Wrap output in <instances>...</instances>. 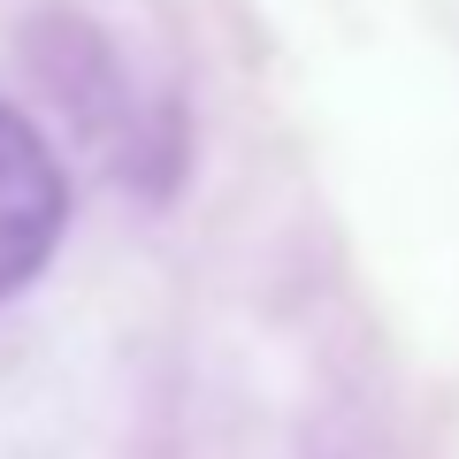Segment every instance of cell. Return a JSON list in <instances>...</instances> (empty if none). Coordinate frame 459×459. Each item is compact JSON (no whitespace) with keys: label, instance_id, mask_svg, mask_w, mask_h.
Returning <instances> with one entry per match:
<instances>
[{"label":"cell","instance_id":"1","mask_svg":"<svg viewBox=\"0 0 459 459\" xmlns=\"http://www.w3.org/2000/svg\"><path fill=\"white\" fill-rule=\"evenodd\" d=\"M62 169H54L47 138L23 123L16 108H0V299L47 268L54 238H62Z\"/></svg>","mask_w":459,"mask_h":459}]
</instances>
